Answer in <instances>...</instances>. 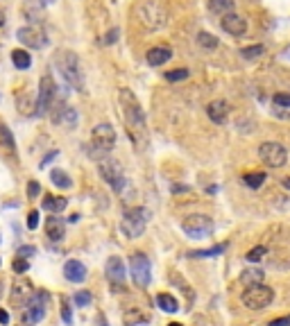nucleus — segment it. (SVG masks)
<instances>
[{
	"mask_svg": "<svg viewBox=\"0 0 290 326\" xmlns=\"http://www.w3.org/2000/svg\"><path fill=\"white\" fill-rule=\"evenodd\" d=\"M118 102H120V109H123V120L127 125L129 139L141 147L145 143V139H147V129H145V113H143L139 97L134 95V91H129V89H120Z\"/></svg>",
	"mask_w": 290,
	"mask_h": 326,
	"instance_id": "1",
	"label": "nucleus"
},
{
	"mask_svg": "<svg viewBox=\"0 0 290 326\" xmlns=\"http://www.w3.org/2000/svg\"><path fill=\"white\" fill-rule=\"evenodd\" d=\"M134 18L145 27V30H161V27L168 25V7L163 5L161 0H139L132 9Z\"/></svg>",
	"mask_w": 290,
	"mask_h": 326,
	"instance_id": "2",
	"label": "nucleus"
},
{
	"mask_svg": "<svg viewBox=\"0 0 290 326\" xmlns=\"http://www.w3.org/2000/svg\"><path fill=\"white\" fill-rule=\"evenodd\" d=\"M54 68L59 70V75L68 86H73L75 91H84V77H82V66L80 57L73 50H59L54 54Z\"/></svg>",
	"mask_w": 290,
	"mask_h": 326,
	"instance_id": "3",
	"label": "nucleus"
},
{
	"mask_svg": "<svg viewBox=\"0 0 290 326\" xmlns=\"http://www.w3.org/2000/svg\"><path fill=\"white\" fill-rule=\"evenodd\" d=\"M147 222H150V211L145 209V206H134V209L125 211L123 220H120V231H123L127 238L136 240V238L143 235Z\"/></svg>",
	"mask_w": 290,
	"mask_h": 326,
	"instance_id": "4",
	"label": "nucleus"
},
{
	"mask_svg": "<svg viewBox=\"0 0 290 326\" xmlns=\"http://www.w3.org/2000/svg\"><path fill=\"white\" fill-rule=\"evenodd\" d=\"M97 170H100V177L113 188L116 192H123L125 186H127V177H125V170L120 166V161L109 159V156H102L100 163H97Z\"/></svg>",
	"mask_w": 290,
	"mask_h": 326,
	"instance_id": "5",
	"label": "nucleus"
},
{
	"mask_svg": "<svg viewBox=\"0 0 290 326\" xmlns=\"http://www.w3.org/2000/svg\"><path fill=\"white\" fill-rule=\"evenodd\" d=\"M274 299V290L268 288L263 283H254V285H247L242 290V304L247 306L249 310H263L272 304Z\"/></svg>",
	"mask_w": 290,
	"mask_h": 326,
	"instance_id": "6",
	"label": "nucleus"
},
{
	"mask_svg": "<svg viewBox=\"0 0 290 326\" xmlns=\"http://www.w3.org/2000/svg\"><path fill=\"white\" fill-rule=\"evenodd\" d=\"M129 274L139 288H147L152 281V263L143 251H134L129 256Z\"/></svg>",
	"mask_w": 290,
	"mask_h": 326,
	"instance_id": "7",
	"label": "nucleus"
},
{
	"mask_svg": "<svg viewBox=\"0 0 290 326\" xmlns=\"http://www.w3.org/2000/svg\"><path fill=\"white\" fill-rule=\"evenodd\" d=\"M91 143H93V147H96L93 154H96L97 159H102V154H107L109 150H113V145H116V129H113L109 123L96 125L91 132Z\"/></svg>",
	"mask_w": 290,
	"mask_h": 326,
	"instance_id": "8",
	"label": "nucleus"
},
{
	"mask_svg": "<svg viewBox=\"0 0 290 326\" xmlns=\"http://www.w3.org/2000/svg\"><path fill=\"white\" fill-rule=\"evenodd\" d=\"M182 231L188 235V238H195V240H199V238H209L211 233H213V220L209 218V215H188V218L182 220Z\"/></svg>",
	"mask_w": 290,
	"mask_h": 326,
	"instance_id": "9",
	"label": "nucleus"
},
{
	"mask_svg": "<svg viewBox=\"0 0 290 326\" xmlns=\"http://www.w3.org/2000/svg\"><path fill=\"white\" fill-rule=\"evenodd\" d=\"M48 299L50 294L43 292V290H37L34 294H30V299L25 301V313H23V322L25 324H39V322L46 317V308H48Z\"/></svg>",
	"mask_w": 290,
	"mask_h": 326,
	"instance_id": "10",
	"label": "nucleus"
},
{
	"mask_svg": "<svg viewBox=\"0 0 290 326\" xmlns=\"http://www.w3.org/2000/svg\"><path fill=\"white\" fill-rule=\"evenodd\" d=\"M54 95H57V86L50 75H43L39 80V95L37 104H34V116H46L54 104Z\"/></svg>",
	"mask_w": 290,
	"mask_h": 326,
	"instance_id": "11",
	"label": "nucleus"
},
{
	"mask_svg": "<svg viewBox=\"0 0 290 326\" xmlns=\"http://www.w3.org/2000/svg\"><path fill=\"white\" fill-rule=\"evenodd\" d=\"M258 156H261V161L268 168H284L286 161H288L286 147L281 143H272V140H268V143H263L258 147Z\"/></svg>",
	"mask_w": 290,
	"mask_h": 326,
	"instance_id": "12",
	"label": "nucleus"
},
{
	"mask_svg": "<svg viewBox=\"0 0 290 326\" xmlns=\"http://www.w3.org/2000/svg\"><path fill=\"white\" fill-rule=\"evenodd\" d=\"M16 39L25 46V50H41L48 46V37L39 25H25L16 32Z\"/></svg>",
	"mask_w": 290,
	"mask_h": 326,
	"instance_id": "13",
	"label": "nucleus"
},
{
	"mask_svg": "<svg viewBox=\"0 0 290 326\" xmlns=\"http://www.w3.org/2000/svg\"><path fill=\"white\" fill-rule=\"evenodd\" d=\"M220 27L225 30L229 37H242V34L247 32V18L241 16L238 11H229L225 16H220Z\"/></svg>",
	"mask_w": 290,
	"mask_h": 326,
	"instance_id": "14",
	"label": "nucleus"
},
{
	"mask_svg": "<svg viewBox=\"0 0 290 326\" xmlns=\"http://www.w3.org/2000/svg\"><path fill=\"white\" fill-rule=\"evenodd\" d=\"M104 270H107V279L116 285H120L125 281V277H127V270H125V263H123V258L120 256L109 258L107 265H104Z\"/></svg>",
	"mask_w": 290,
	"mask_h": 326,
	"instance_id": "15",
	"label": "nucleus"
},
{
	"mask_svg": "<svg viewBox=\"0 0 290 326\" xmlns=\"http://www.w3.org/2000/svg\"><path fill=\"white\" fill-rule=\"evenodd\" d=\"M229 113H231V109L225 100H213L209 107H206V116H209L211 123H215V125H225Z\"/></svg>",
	"mask_w": 290,
	"mask_h": 326,
	"instance_id": "16",
	"label": "nucleus"
},
{
	"mask_svg": "<svg viewBox=\"0 0 290 326\" xmlns=\"http://www.w3.org/2000/svg\"><path fill=\"white\" fill-rule=\"evenodd\" d=\"M170 57H172V50L168 48V46H156V48L147 50L145 61H147L152 68H159V66H163L166 61H170Z\"/></svg>",
	"mask_w": 290,
	"mask_h": 326,
	"instance_id": "17",
	"label": "nucleus"
},
{
	"mask_svg": "<svg viewBox=\"0 0 290 326\" xmlns=\"http://www.w3.org/2000/svg\"><path fill=\"white\" fill-rule=\"evenodd\" d=\"M64 277L68 279L70 283H82L86 279V265L82 261H66V265H64Z\"/></svg>",
	"mask_w": 290,
	"mask_h": 326,
	"instance_id": "18",
	"label": "nucleus"
},
{
	"mask_svg": "<svg viewBox=\"0 0 290 326\" xmlns=\"http://www.w3.org/2000/svg\"><path fill=\"white\" fill-rule=\"evenodd\" d=\"M46 235H48L52 242H59L66 235V225L61 218H46Z\"/></svg>",
	"mask_w": 290,
	"mask_h": 326,
	"instance_id": "19",
	"label": "nucleus"
},
{
	"mask_svg": "<svg viewBox=\"0 0 290 326\" xmlns=\"http://www.w3.org/2000/svg\"><path fill=\"white\" fill-rule=\"evenodd\" d=\"M206 7H209V11L215 14V16H225L229 11H236V2L234 0H209Z\"/></svg>",
	"mask_w": 290,
	"mask_h": 326,
	"instance_id": "20",
	"label": "nucleus"
},
{
	"mask_svg": "<svg viewBox=\"0 0 290 326\" xmlns=\"http://www.w3.org/2000/svg\"><path fill=\"white\" fill-rule=\"evenodd\" d=\"M41 206L46 211H50V213H61V211H66V206H68V199L57 197V195H46L43 202H41Z\"/></svg>",
	"mask_w": 290,
	"mask_h": 326,
	"instance_id": "21",
	"label": "nucleus"
},
{
	"mask_svg": "<svg viewBox=\"0 0 290 326\" xmlns=\"http://www.w3.org/2000/svg\"><path fill=\"white\" fill-rule=\"evenodd\" d=\"M11 64L16 66L18 70H27L32 66V54L27 52V50H11Z\"/></svg>",
	"mask_w": 290,
	"mask_h": 326,
	"instance_id": "22",
	"label": "nucleus"
},
{
	"mask_svg": "<svg viewBox=\"0 0 290 326\" xmlns=\"http://www.w3.org/2000/svg\"><path fill=\"white\" fill-rule=\"evenodd\" d=\"M156 306L161 310H166V313H177L179 310V301L172 297V294L168 292H159L156 294Z\"/></svg>",
	"mask_w": 290,
	"mask_h": 326,
	"instance_id": "23",
	"label": "nucleus"
},
{
	"mask_svg": "<svg viewBox=\"0 0 290 326\" xmlns=\"http://www.w3.org/2000/svg\"><path fill=\"white\" fill-rule=\"evenodd\" d=\"M123 322L127 326H141V324H145V322H147V315H145L141 308H129L127 313L123 315Z\"/></svg>",
	"mask_w": 290,
	"mask_h": 326,
	"instance_id": "24",
	"label": "nucleus"
},
{
	"mask_svg": "<svg viewBox=\"0 0 290 326\" xmlns=\"http://www.w3.org/2000/svg\"><path fill=\"white\" fill-rule=\"evenodd\" d=\"M50 182H52L57 188H64V190H68V188L73 186V179L68 177V172L59 170V168H54V170L50 172Z\"/></svg>",
	"mask_w": 290,
	"mask_h": 326,
	"instance_id": "25",
	"label": "nucleus"
},
{
	"mask_svg": "<svg viewBox=\"0 0 290 326\" xmlns=\"http://www.w3.org/2000/svg\"><path fill=\"white\" fill-rule=\"evenodd\" d=\"M27 294H30V288H27V285H23V283H16V285H14V290H11V304L16 306V308L25 306V301L30 299Z\"/></svg>",
	"mask_w": 290,
	"mask_h": 326,
	"instance_id": "26",
	"label": "nucleus"
},
{
	"mask_svg": "<svg viewBox=\"0 0 290 326\" xmlns=\"http://www.w3.org/2000/svg\"><path fill=\"white\" fill-rule=\"evenodd\" d=\"M241 283L247 288V285H254V283H263V270L258 268H252V270H245L241 274Z\"/></svg>",
	"mask_w": 290,
	"mask_h": 326,
	"instance_id": "27",
	"label": "nucleus"
},
{
	"mask_svg": "<svg viewBox=\"0 0 290 326\" xmlns=\"http://www.w3.org/2000/svg\"><path fill=\"white\" fill-rule=\"evenodd\" d=\"M227 249V245L222 242V245H218V247H211V249H199V251H191L188 256L191 258H211V256H220L222 251Z\"/></svg>",
	"mask_w": 290,
	"mask_h": 326,
	"instance_id": "28",
	"label": "nucleus"
},
{
	"mask_svg": "<svg viewBox=\"0 0 290 326\" xmlns=\"http://www.w3.org/2000/svg\"><path fill=\"white\" fill-rule=\"evenodd\" d=\"M263 182H265L263 172H254V175H245V177H242V184H245L247 188H254V190L263 186Z\"/></svg>",
	"mask_w": 290,
	"mask_h": 326,
	"instance_id": "29",
	"label": "nucleus"
},
{
	"mask_svg": "<svg viewBox=\"0 0 290 326\" xmlns=\"http://www.w3.org/2000/svg\"><path fill=\"white\" fill-rule=\"evenodd\" d=\"M0 145H2L5 150H9V152L16 150V145H14V136H11V132L5 127V125H0Z\"/></svg>",
	"mask_w": 290,
	"mask_h": 326,
	"instance_id": "30",
	"label": "nucleus"
},
{
	"mask_svg": "<svg viewBox=\"0 0 290 326\" xmlns=\"http://www.w3.org/2000/svg\"><path fill=\"white\" fill-rule=\"evenodd\" d=\"M197 43L204 50H215L218 48V37H213V34H209V32H199L197 34Z\"/></svg>",
	"mask_w": 290,
	"mask_h": 326,
	"instance_id": "31",
	"label": "nucleus"
},
{
	"mask_svg": "<svg viewBox=\"0 0 290 326\" xmlns=\"http://www.w3.org/2000/svg\"><path fill=\"white\" fill-rule=\"evenodd\" d=\"M263 52H265V48L261 46V43H256V46H249V48H242L241 50V57L247 59V61H252V59H258Z\"/></svg>",
	"mask_w": 290,
	"mask_h": 326,
	"instance_id": "32",
	"label": "nucleus"
},
{
	"mask_svg": "<svg viewBox=\"0 0 290 326\" xmlns=\"http://www.w3.org/2000/svg\"><path fill=\"white\" fill-rule=\"evenodd\" d=\"M188 75H191V73H188V68H175V70H168V73H163V77H166L168 82H182V80H186Z\"/></svg>",
	"mask_w": 290,
	"mask_h": 326,
	"instance_id": "33",
	"label": "nucleus"
},
{
	"mask_svg": "<svg viewBox=\"0 0 290 326\" xmlns=\"http://www.w3.org/2000/svg\"><path fill=\"white\" fill-rule=\"evenodd\" d=\"M73 301H75L80 308H84V306H89L93 301V297H91V292H89V290H80V292L73 297Z\"/></svg>",
	"mask_w": 290,
	"mask_h": 326,
	"instance_id": "34",
	"label": "nucleus"
},
{
	"mask_svg": "<svg viewBox=\"0 0 290 326\" xmlns=\"http://www.w3.org/2000/svg\"><path fill=\"white\" fill-rule=\"evenodd\" d=\"M265 256V247H254V249H249L247 254H245V258H247L249 263H256L261 261V258Z\"/></svg>",
	"mask_w": 290,
	"mask_h": 326,
	"instance_id": "35",
	"label": "nucleus"
},
{
	"mask_svg": "<svg viewBox=\"0 0 290 326\" xmlns=\"http://www.w3.org/2000/svg\"><path fill=\"white\" fill-rule=\"evenodd\" d=\"M11 268H14V272L16 274H25L27 270H30V263H27V258H14V263H11Z\"/></svg>",
	"mask_w": 290,
	"mask_h": 326,
	"instance_id": "36",
	"label": "nucleus"
},
{
	"mask_svg": "<svg viewBox=\"0 0 290 326\" xmlns=\"http://www.w3.org/2000/svg\"><path fill=\"white\" fill-rule=\"evenodd\" d=\"M272 102L281 109H290V93H277V95L272 97Z\"/></svg>",
	"mask_w": 290,
	"mask_h": 326,
	"instance_id": "37",
	"label": "nucleus"
},
{
	"mask_svg": "<svg viewBox=\"0 0 290 326\" xmlns=\"http://www.w3.org/2000/svg\"><path fill=\"white\" fill-rule=\"evenodd\" d=\"M61 320H64L66 324H73V313H70L68 299H61Z\"/></svg>",
	"mask_w": 290,
	"mask_h": 326,
	"instance_id": "38",
	"label": "nucleus"
},
{
	"mask_svg": "<svg viewBox=\"0 0 290 326\" xmlns=\"http://www.w3.org/2000/svg\"><path fill=\"white\" fill-rule=\"evenodd\" d=\"M39 195H41V186H39V182H30V184H27V197L34 199V197H39Z\"/></svg>",
	"mask_w": 290,
	"mask_h": 326,
	"instance_id": "39",
	"label": "nucleus"
},
{
	"mask_svg": "<svg viewBox=\"0 0 290 326\" xmlns=\"http://www.w3.org/2000/svg\"><path fill=\"white\" fill-rule=\"evenodd\" d=\"M39 227V211H30V215H27V229H37Z\"/></svg>",
	"mask_w": 290,
	"mask_h": 326,
	"instance_id": "40",
	"label": "nucleus"
},
{
	"mask_svg": "<svg viewBox=\"0 0 290 326\" xmlns=\"http://www.w3.org/2000/svg\"><path fill=\"white\" fill-rule=\"evenodd\" d=\"M34 251H37V249H34L32 245H27V247H21V249L16 251V254H18V258H30V256L34 254Z\"/></svg>",
	"mask_w": 290,
	"mask_h": 326,
	"instance_id": "41",
	"label": "nucleus"
},
{
	"mask_svg": "<svg viewBox=\"0 0 290 326\" xmlns=\"http://www.w3.org/2000/svg\"><path fill=\"white\" fill-rule=\"evenodd\" d=\"M268 326H290V315H286V317H277V320H272Z\"/></svg>",
	"mask_w": 290,
	"mask_h": 326,
	"instance_id": "42",
	"label": "nucleus"
},
{
	"mask_svg": "<svg viewBox=\"0 0 290 326\" xmlns=\"http://www.w3.org/2000/svg\"><path fill=\"white\" fill-rule=\"evenodd\" d=\"M116 39H118V30L113 27L111 32H107V37H104V43H107V46H111V43H116Z\"/></svg>",
	"mask_w": 290,
	"mask_h": 326,
	"instance_id": "43",
	"label": "nucleus"
},
{
	"mask_svg": "<svg viewBox=\"0 0 290 326\" xmlns=\"http://www.w3.org/2000/svg\"><path fill=\"white\" fill-rule=\"evenodd\" d=\"M54 156H57V152H50L48 156H43V161H41V168H46V166H48V163H50V161L54 159Z\"/></svg>",
	"mask_w": 290,
	"mask_h": 326,
	"instance_id": "44",
	"label": "nucleus"
},
{
	"mask_svg": "<svg viewBox=\"0 0 290 326\" xmlns=\"http://www.w3.org/2000/svg\"><path fill=\"white\" fill-rule=\"evenodd\" d=\"M0 324H9V313L7 310H0Z\"/></svg>",
	"mask_w": 290,
	"mask_h": 326,
	"instance_id": "45",
	"label": "nucleus"
},
{
	"mask_svg": "<svg viewBox=\"0 0 290 326\" xmlns=\"http://www.w3.org/2000/svg\"><path fill=\"white\" fill-rule=\"evenodd\" d=\"M97 326H109L107 320H104V315H97Z\"/></svg>",
	"mask_w": 290,
	"mask_h": 326,
	"instance_id": "46",
	"label": "nucleus"
},
{
	"mask_svg": "<svg viewBox=\"0 0 290 326\" xmlns=\"http://www.w3.org/2000/svg\"><path fill=\"white\" fill-rule=\"evenodd\" d=\"M172 190H175V192H179V190H182V192H186V190H188V186H175V188H172Z\"/></svg>",
	"mask_w": 290,
	"mask_h": 326,
	"instance_id": "47",
	"label": "nucleus"
},
{
	"mask_svg": "<svg viewBox=\"0 0 290 326\" xmlns=\"http://www.w3.org/2000/svg\"><path fill=\"white\" fill-rule=\"evenodd\" d=\"M284 188H286V190H290V177H286V179H284Z\"/></svg>",
	"mask_w": 290,
	"mask_h": 326,
	"instance_id": "48",
	"label": "nucleus"
},
{
	"mask_svg": "<svg viewBox=\"0 0 290 326\" xmlns=\"http://www.w3.org/2000/svg\"><path fill=\"white\" fill-rule=\"evenodd\" d=\"M5 25V14H2V9H0V27Z\"/></svg>",
	"mask_w": 290,
	"mask_h": 326,
	"instance_id": "49",
	"label": "nucleus"
},
{
	"mask_svg": "<svg viewBox=\"0 0 290 326\" xmlns=\"http://www.w3.org/2000/svg\"><path fill=\"white\" fill-rule=\"evenodd\" d=\"M39 2H43V5H50V2H54V0H39Z\"/></svg>",
	"mask_w": 290,
	"mask_h": 326,
	"instance_id": "50",
	"label": "nucleus"
},
{
	"mask_svg": "<svg viewBox=\"0 0 290 326\" xmlns=\"http://www.w3.org/2000/svg\"><path fill=\"white\" fill-rule=\"evenodd\" d=\"M168 326H184V324H179V322H170Z\"/></svg>",
	"mask_w": 290,
	"mask_h": 326,
	"instance_id": "51",
	"label": "nucleus"
},
{
	"mask_svg": "<svg viewBox=\"0 0 290 326\" xmlns=\"http://www.w3.org/2000/svg\"><path fill=\"white\" fill-rule=\"evenodd\" d=\"M0 294H2V283H0Z\"/></svg>",
	"mask_w": 290,
	"mask_h": 326,
	"instance_id": "52",
	"label": "nucleus"
},
{
	"mask_svg": "<svg viewBox=\"0 0 290 326\" xmlns=\"http://www.w3.org/2000/svg\"><path fill=\"white\" fill-rule=\"evenodd\" d=\"M21 326H30V324H25V322H23V324H21Z\"/></svg>",
	"mask_w": 290,
	"mask_h": 326,
	"instance_id": "53",
	"label": "nucleus"
}]
</instances>
